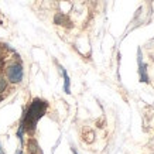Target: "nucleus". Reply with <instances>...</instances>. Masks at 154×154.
I'll return each instance as SVG.
<instances>
[{"mask_svg":"<svg viewBox=\"0 0 154 154\" xmlns=\"http://www.w3.org/2000/svg\"><path fill=\"white\" fill-rule=\"evenodd\" d=\"M2 65H3V62H2V57H0V68H2Z\"/></svg>","mask_w":154,"mask_h":154,"instance_id":"6e6552de","label":"nucleus"},{"mask_svg":"<svg viewBox=\"0 0 154 154\" xmlns=\"http://www.w3.org/2000/svg\"><path fill=\"white\" fill-rule=\"evenodd\" d=\"M62 71V75H64V91H65V94H71V88H69V76L66 74V71L64 68H61Z\"/></svg>","mask_w":154,"mask_h":154,"instance_id":"39448f33","label":"nucleus"},{"mask_svg":"<svg viewBox=\"0 0 154 154\" xmlns=\"http://www.w3.org/2000/svg\"><path fill=\"white\" fill-rule=\"evenodd\" d=\"M17 154H24V153L21 151V150H19V151H17Z\"/></svg>","mask_w":154,"mask_h":154,"instance_id":"1a4fd4ad","label":"nucleus"},{"mask_svg":"<svg viewBox=\"0 0 154 154\" xmlns=\"http://www.w3.org/2000/svg\"><path fill=\"white\" fill-rule=\"evenodd\" d=\"M27 149H28V154H42V150L40 149V146H38L35 139H30L28 140Z\"/></svg>","mask_w":154,"mask_h":154,"instance_id":"7ed1b4c3","label":"nucleus"},{"mask_svg":"<svg viewBox=\"0 0 154 154\" xmlns=\"http://www.w3.org/2000/svg\"><path fill=\"white\" fill-rule=\"evenodd\" d=\"M0 154H5V151H3V147H2V144H0Z\"/></svg>","mask_w":154,"mask_h":154,"instance_id":"0eeeda50","label":"nucleus"},{"mask_svg":"<svg viewBox=\"0 0 154 154\" xmlns=\"http://www.w3.org/2000/svg\"><path fill=\"white\" fill-rule=\"evenodd\" d=\"M24 69L21 64L19 62H13L9 66H6V79L10 84H20L23 81Z\"/></svg>","mask_w":154,"mask_h":154,"instance_id":"f03ea898","label":"nucleus"},{"mask_svg":"<svg viewBox=\"0 0 154 154\" xmlns=\"http://www.w3.org/2000/svg\"><path fill=\"white\" fill-rule=\"evenodd\" d=\"M139 74H140V81L141 82H149V76H147V71H146V65L141 62V55L140 50H139Z\"/></svg>","mask_w":154,"mask_h":154,"instance_id":"20e7f679","label":"nucleus"},{"mask_svg":"<svg viewBox=\"0 0 154 154\" xmlns=\"http://www.w3.org/2000/svg\"><path fill=\"white\" fill-rule=\"evenodd\" d=\"M6 89H7V79H6L5 76H2V75H0V94H2V92H5Z\"/></svg>","mask_w":154,"mask_h":154,"instance_id":"423d86ee","label":"nucleus"},{"mask_svg":"<svg viewBox=\"0 0 154 154\" xmlns=\"http://www.w3.org/2000/svg\"><path fill=\"white\" fill-rule=\"evenodd\" d=\"M72 151H74V154H78V153H76V151H75V150H72Z\"/></svg>","mask_w":154,"mask_h":154,"instance_id":"9d476101","label":"nucleus"},{"mask_svg":"<svg viewBox=\"0 0 154 154\" xmlns=\"http://www.w3.org/2000/svg\"><path fill=\"white\" fill-rule=\"evenodd\" d=\"M47 109H48V103L45 102V100H42V99H40V98L34 99L33 102L30 103V106L27 107L26 113H24L23 120L20 123V127H21L24 131H30V133L34 131L38 120L45 115Z\"/></svg>","mask_w":154,"mask_h":154,"instance_id":"f257e3e1","label":"nucleus"}]
</instances>
